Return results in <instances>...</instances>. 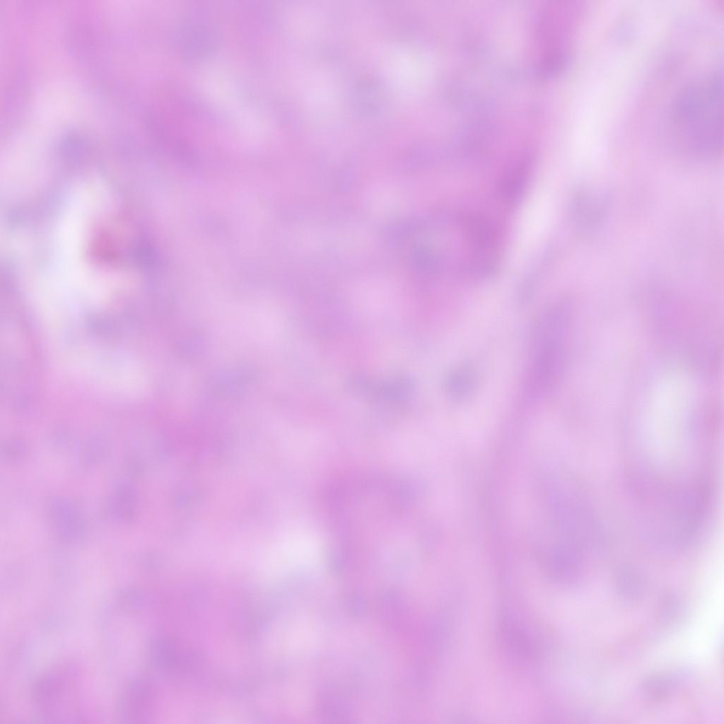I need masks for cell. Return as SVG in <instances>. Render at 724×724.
<instances>
[{"label":"cell","mask_w":724,"mask_h":724,"mask_svg":"<svg viewBox=\"0 0 724 724\" xmlns=\"http://www.w3.org/2000/svg\"><path fill=\"white\" fill-rule=\"evenodd\" d=\"M723 72L710 71L685 83L670 107L669 130L687 153L702 158L717 156L723 141Z\"/></svg>","instance_id":"6da1fadb"},{"label":"cell","mask_w":724,"mask_h":724,"mask_svg":"<svg viewBox=\"0 0 724 724\" xmlns=\"http://www.w3.org/2000/svg\"><path fill=\"white\" fill-rule=\"evenodd\" d=\"M568 333L532 334V356L525 382V390L531 399L545 396L561 380L566 362Z\"/></svg>","instance_id":"7a4b0ae2"},{"label":"cell","mask_w":724,"mask_h":724,"mask_svg":"<svg viewBox=\"0 0 724 724\" xmlns=\"http://www.w3.org/2000/svg\"><path fill=\"white\" fill-rule=\"evenodd\" d=\"M76 682L74 672L66 667L52 669L37 679L32 697L40 715L49 719L66 718Z\"/></svg>","instance_id":"3957f363"},{"label":"cell","mask_w":724,"mask_h":724,"mask_svg":"<svg viewBox=\"0 0 724 724\" xmlns=\"http://www.w3.org/2000/svg\"><path fill=\"white\" fill-rule=\"evenodd\" d=\"M175 40L184 57L199 59L214 50L218 42V33L210 23L189 19L183 21L177 28Z\"/></svg>","instance_id":"277c9868"},{"label":"cell","mask_w":724,"mask_h":724,"mask_svg":"<svg viewBox=\"0 0 724 724\" xmlns=\"http://www.w3.org/2000/svg\"><path fill=\"white\" fill-rule=\"evenodd\" d=\"M153 707V691L151 684L144 679H135L121 693L119 717L125 723H141L150 717Z\"/></svg>","instance_id":"5b68a950"},{"label":"cell","mask_w":724,"mask_h":724,"mask_svg":"<svg viewBox=\"0 0 724 724\" xmlns=\"http://www.w3.org/2000/svg\"><path fill=\"white\" fill-rule=\"evenodd\" d=\"M603 194L592 191L578 192L571 205L573 218L576 224L583 229L595 228L602 220L606 211L607 202Z\"/></svg>","instance_id":"8992f818"},{"label":"cell","mask_w":724,"mask_h":724,"mask_svg":"<svg viewBox=\"0 0 724 724\" xmlns=\"http://www.w3.org/2000/svg\"><path fill=\"white\" fill-rule=\"evenodd\" d=\"M530 160H526L511 169L500 181L498 190L502 199L515 206L526 188L530 173Z\"/></svg>","instance_id":"52a82bcc"},{"label":"cell","mask_w":724,"mask_h":724,"mask_svg":"<svg viewBox=\"0 0 724 724\" xmlns=\"http://www.w3.org/2000/svg\"><path fill=\"white\" fill-rule=\"evenodd\" d=\"M614 590L617 598L623 605L633 607L638 604L643 597L644 580L633 570H621L615 577Z\"/></svg>","instance_id":"ba28073f"},{"label":"cell","mask_w":724,"mask_h":724,"mask_svg":"<svg viewBox=\"0 0 724 724\" xmlns=\"http://www.w3.org/2000/svg\"><path fill=\"white\" fill-rule=\"evenodd\" d=\"M501 638L506 650L520 661L530 660L534 648L530 636L515 624L506 621L501 628Z\"/></svg>","instance_id":"9c48e42d"},{"label":"cell","mask_w":724,"mask_h":724,"mask_svg":"<svg viewBox=\"0 0 724 724\" xmlns=\"http://www.w3.org/2000/svg\"><path fill=\"white\" fill-rule=\"evenodd\" d=\"M476 385V374L467 366H462L451 370L445 382L448 394L457 401L466 399L471 396Z\"/></svg>","instance_id":"30bf717a"},{"label":"cell","mask_w":724,"mask_h":724,"mask_svg":"<svg viewBox=\"0 0 724 724\" xmlns=\"http://www.w3.org/2000/svg\"><path fill=\"white\" fill-rule=\"evenodd\" d=\"M683 678L684 675L682 672L652 675L643 681L641 691L649 699L662 700L671 694Z\"/></svg>","instance_id":"8fae6325"},{"label":"cell","mask_w":724,"mask_h":724,"mask_svg":"<svg viewBox=\"0 0 724 724\" xmlns=\"http://www.w3.org/2000/svg\"><path fill=\"white\" fill-rule=\"evenodd\" d=\"M684 605L678 597L670 595L660 605V617L667 623L675 624L684 616Z\"/></svg>","instance_id":"7c38bea8"}]
</instances>
